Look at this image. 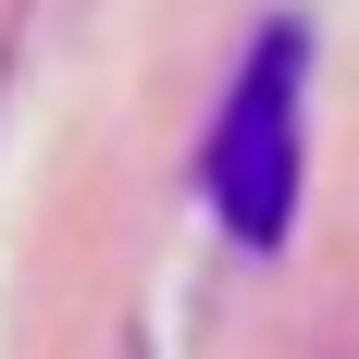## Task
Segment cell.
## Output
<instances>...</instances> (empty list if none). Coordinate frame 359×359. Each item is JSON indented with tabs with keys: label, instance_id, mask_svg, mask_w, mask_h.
Returning <instances> with one entry per match:
<instances>
[{
	"label": "cell",
	"instance_id": "cell-1",
	"mask_svg": "<svg viewBox=\"0 0 359 359\" xmlns=\"http://www.w3.org/2000/svg\"><path fill=\"white\" fill-rule=\"evenodd\" d=\"M297 87H310V37L273 25L248 50V74H236L223 124H211L198 186H211V211H223L236 248H285V223H297Z\"/></svg>",
	"mask_w": 359,
	"mask_h": 359
}]
</instances>
